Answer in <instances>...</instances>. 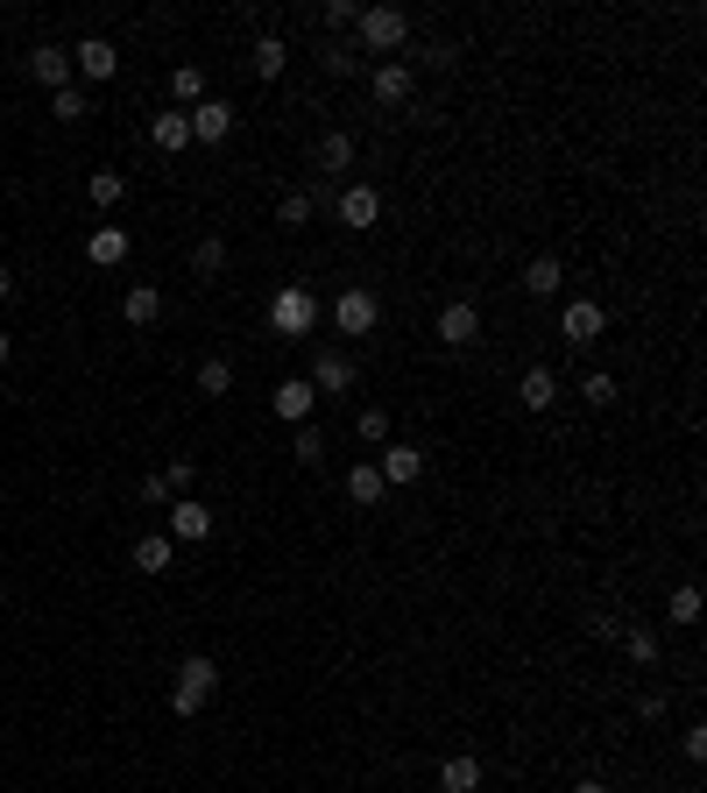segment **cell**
<instances>
[{
    "instance_id": "cell-1",
    "label": "cell",
    "mask_w": 707,
    "mask_h": 793,
    "mask_svg": "<svg viewBox=\"0 0 707 793\" xmlns=\"http://www.w3.org/2000/svg\"><path fill=\"white\" fill-rule=\"evenodd\" d=\"M354 36H361V50H368V57H397L403 43H411V14H403V8H361L354 14Z\"/></svg>"
},
{
    "instance_id": "cell-2",
    "label": "cell",
    "mask_w": 707,
    "mask_h": 793,
    "mask_svg": "<svg viewBox=\"0 0 707 793\" xmlns=\"http://www.w3.org/2000/svg\"><path fill=\"white\" fill-rule=\"evenodd\" d=\"M319 319L326 312H319V298H311L305 283H283V291L269 298V334H283V340H305Z\"/></svg>"
},
{
    "instance_id": "cell-3",
    "label": "cell",
    "mask_w": 707,
    "mask_h": 793,
    "mask_svg": "<svg viewBox=\"0 0 707 793\" xmlns=\"http://www.w3.org/2000/svg\"><path fill=\"white\" fill-rule=\"evenodd\" d=\"M213 695H220V666L205 660V652H191V660L177 666V687H170V709H177V715H199V709H205V701H213Z\"/></svg>"
},
{
    "instance_id": "cell-4",
    "label": "cell",
    "mask_w": 707,
    "mask_h": 793,
    "mask_svg": "<svg viewBox=\"0 0 707 793\" xmlns=\"http://www.w3.org/2000/svg\"><path fill=\"white\" fill-rule=\"evenodd\" d=\"M601 334H609V305H594V298H574V305L559 312V340L566 348H594Z\"/></svg>"
},
{
    "instance_id": "cell-5",
    "label": "cell",
    "mask_w": 707,
    "mask_h": 793,
    "mask_svg": "<svg viewBox=\"0 0 707 793\" xmlns=\"http://www.w3.org/2000/svg\"><path fill=\"white\" fill-rule=\"evenodd\" d=\"M354 376H361V369H354V354H340V348H319V354H311V397H347L354 390Z\"/></svg>"
},
{
    "instance_id": "cell-6",
    "label": "cell",
    "mask_w": 707,
    "mask_h": 793,
    "mask_svg": "<svg viewBox=\"0 0 707 793\" xmlns=\"http://www.w3.org/2000/svg\"><path fill=\"white\" fill-rule=\"evenodd\" d=\"M375 319H382V305H375V291H361V283H354V291H340V298H333V326H340L347 340L375 334Z\"/></svg>"
},
{
    "instance_id": "cell-7",
    "label": "cell",
    "mask_w": 707,
    "mask_h": 793,
    "mask_svg": "<svg viewBox=\"0 0 707 793\" xmlns=\"http://www.w3.org/2000/svg\"><path fill=\"white\" fill-rule=\"evenodd\" d=\"M71 71H79V79H85V85H107V79H114V71H120V50H114V43H107V36H85V43H79V50H71Z\"/></svg>"
},
{
    "instance_id": "cell-8",
    "label": "cell",
    "mask_w": 707,
    "mask_h": 793,
    "mask_svg": "<svg viewBox=\"0 0 707 793\" xmlns=\"http://www.w3.org/2000/svg\"><path fill=\"white\" fill-rule=\"evenodd\" d=\"M411 65H403V57H382V65L368 71V93H375V107H403V100H411Z\"/></svg>"
},
{
    "instance_id": "cell-9",
    "label": "cell",
    "mask_w": 707,
    "mask_h": 793,
    "mask_svg": "<svg viewBox=\"0 0 707 793\" xmlns=\"http://www.w3.org/2000/svg\"><path fill=\"white\" fill-rule=\"evenodd\" d=\"M185 121H191V142L220 149V142H227V135H234V107H227V100H199V107H191Z\"/></svg>"
},
{
    "instance_id": "cell-10",
    "label": "cell",
    "mask_w": 707,
    "mask_h": 793,
    "mask_svg": "<svg viewBox=\"0 0 707 793\" xmlns=\"http://www.w3.org/2000/svg\"><path fill=\"white\" fill-rule=\"evenodd\" d=\"M439 340H446V348H474V340H481V305H468V298L439 305Z\"/></svg>"
},
{
    "instance_id": "cell-11",
    "label": "cell",
    "mask_w": 707,
    "mask_h": 793,
    "mask_svg": "<svg viewBox=\"0 0 707 793\" xmlns=\"http://www.w3.org/2000/svg\"><path fill=\"white\" fill-rule=\"evenodd\" d=\"M28 79H36L43 93H64V85H71V50H57V43H36V50H28Z\"/></svg>"
},
{
    "instance_id": "cell-12",
    "label": "cell",
    "mask_w": 707,
    "mask_h": 793,
    "mask_svg": "<svg viewBox=\"0 0 707 793\" xmlns=\"http://www.w3.org/2000/svg\"><path fill=\"white\" fill-rule=\"evenodd\" d=\"M375 468H382V482L389 489H411L417 482V475H425V446H382V460H375Z\"/></svg>"
},
{
    "instance_id": "cell-13",
    "label": "cell",
    "mask_w": 707,
    "mask_h": 793,
    "mask_svg": "<svg viewBox=\"0 0 707 793\" xmlns=\"http://www.w3.org/2000/svg\"><path fill=\"white\" fill-rule=\"evenodd\" d=\"M333 213H340V228H375V220H382V191L375 185H347Z\"/></svg>"
},
{
    "instance_id": "cell-14",
    "label": "cell",
    "mask_w": 707,
    "mask_h": 793,
    "mask_svg": "<svg viewBox=\"0 0 707 793\" xmlns=\"http://www.w3.org/2000/svg\"><path fill=\"white\" fill-rule=\"evenodd\" d=\"M128 228H93V234H85V263H93V269H120V263H128Z\"/></svg>"
},
{
    "instance_id": "cell-15",
    "label": "cell",
    "mask_w": 707,
    "mask_h": 793,
    "mask_svg": "<svg viewBox=\"0 0 707 793\" xmlns=\"http://www.w3.org/2000/svg\"><path fill=\"white\" fill-rule=\"evenodd\" d=\"M517 404H523V411H538V418H545L552 404H559V376H552L545 362H538V369H523V383H517Z\"/></svg>"
},
{
    "instance_id": "cell-16",
    "label": "cell",
    "mask_w": 707,
    "mask_h": 793,
    "mask_svg": "<svg viewBox=\"0 0 707 793\" xmlns=\"http://www.w3.org/2000/svg\"><path fill=\"white\" fill-rule=\"evenodd\" d=\"M559 291H566V269H559V256H531V269H523V298L552 305Z\"/></svg>"
},
{
    "instance_id": "cell-17",
    "label": "cell",
    "mask_w": 707,
    "mask_h": 793,
    "mask_svg": "<svg viewBox=\"0 0 707 793\" xmlns=\"http://www.w3.org/2000/svg\"><path fill=\"white\" fill-rule=\"evenodd\" d=\"M311 404H319V397H311V383H305V376H291V383H276L269 411H276L283 425H305V418H311Z\"/></svg>"
},
{
    "instance_id": "cell-18",
    "label": "cell",
    "mask_w": 707,
    "mask_h": 793,
    "mask_svg": "<svg viewBox=\"0 0 707 793\" xmlns=\"http://www.w3.org/2000/svg\"><path fill=\"white\" fill-rule=\"evenodd\" d=\"M170 538H185V546L213 538V511H205V503H191V497H177L170 503Z\"/></svg>"
},
{
    "instance_id": "cell-19",
    "label": "cell",
    "mask_w": 707,
    "mask_h": 793,
    "mask_svg": "<svg viewBox=\"0 0 707 793\" xmlns=\"http://www.w3.org/2000/svg\"><path fill=\"white\" fill-rule=\"evenodd\" d=\"M439 793H481V758L474 751L439 758Z\"/></svg>"
},
{
    "instance_id": "cell-20",
    "label": "cell",
    "mask_w": 707,
    "mask_h": 793,
    "mask_svg": "<svg viewBox=\"0 0 707 793\" xmlns=\"http://www.w3.org/2000/svg\"><path fill=\"white\" fill-rule=\"evenodd\" d=\"M170 560H177V538L170 532H142V538H134V567H142V574H170Z\"/></svg>"
},
{
    "instance_id": "cell-21",
    "label": "cell",
    "mask_w": 707,
    "mask_h": 793,
    "mask_svg": "<svg viewBox=\"0 0 707 793\" xmlns=\"http://www.w3.org/2000/svg\"><path fill=\"white\" fill-rule=\"evenodd\" d=\"M382 497H389V482H382V468H375V460H361V468H347V503H361V511H375Z\"/></svg>"
},
{
    "instance_id": "cell-22",
    "label": "cell",
    "mask_w": 707,
    "mask_h": 793,
    "mask_svg": "<svg viewBox=\"0 0 707 793\" xmlns=\"http://www.w3.org/2000/svg\"><path fill=\"white\" fill-rule=\"evenodd\" d=\"M120 319H128V326H156L163 319V291H156V283H134V291L120 298Z\"/></svg>"
},
{
    "instance_id": "cell-23",
    "label": "cell",
    "mask_w": 707,
    "mask_h": 793,
    "mask_svg": "<svg viewBox=\"0 0 707 793\" xmlns=\"http://www.w3.org/2000/svg\"><path fill=\"white\" fill-rule=\"evenodd\" d=\"M615 645H623L637 666H658V631L651 623H615Z\"/></svg>"
},
{
    "instance_id": "cell-24",
    "label": "cell",
    "mask_w": 707,
    "mask_h": 793,
    "mask_svg": "<svg viewBox=\"0 0 707 793\" xmlns=\"http://www.w3.org/2000/svg\"><path fill=\"white\" fill-rule=\"evenodd\" d=\"M347 163H354V135H347V128H326V135H319V171L340 177Z\"/></svg>"
},
{
    "instance_id": "cell-25",
    "label": "cell",
    "mask_w": 707,
    "mask_h": 793,
    "mask_svg": "<svg viewBox=\"0 0 707 793\" xmlns=\"http://www.w3.org/2000/svg\"><path fill=\"white\" fill-rule=\"evenodd\" d=\"M149 142H156L163 156H177V149H191V121L185 114H156V121H149Z\"/></svg>"
},
{
    "instance_id": "cell-26",
    "label": "cell",
    "mask_w": 707,
    "mask_h": 793,
    "mask_svg": "<svg viewBox=\"0 0 707 793\" xmlns=\"http://www.w3.org/2000/svg\"><path fill=\"white\" fill-rule=\"evenodd\" d=\"M85 199H93L99 213H114V206L128 199V177H120V171H93V177H85Z\"/></svg>"
},
{
    "instance_id": "cell-27",
    "label": "cell",
    "mask_w": 707,
    "mask_h": 793,
    "mask_svg": "<svg viewBox=\"0 0 707 793\" xmlns=\"http://www.w3.org/2000/svg\"><path fill=\"white\" fill-rule=\"evenodd\" d=\"M283 65H291V50H283V36H262V43H255V79H283Z\"/></svg>"
},
{
    "instance_id": "cell-28",
    "label": "cell",
    "mask_w": 707,
    "mask_h": 793,
    "mask_svg": "<svg viewBox=\"0 0 707 793\" xmlns=\"http://www.w3.org/2000/svg\"><path fill=\"white\" fill-rule=\"evenodd\" d=\"M199 390L205 397H227L234 390V362H227V354H205V362H199Z\"/></svg>"
},
{
    "instance_id": "cell-29",
    "label": "cell",
    "mask_w": 707,
    "mask_h": 793,
    "mask_svg": "<svg viewBox=\"0 0 707 793\" xmlns=\"http://www.w3.org/2000/svg\"><path fill=\"white\" fill-rule=\"evenodd\" d=\"M291 454H297V460H305V468H319V460H326V432H319V425H311V418H305V425H297V432H291Z\"/></svg>"
},
{
    "instance_id": "cell-30",
    "label": "cell",
    "mask_w": 707,
    "mask_h": 793,
    "mask_svg": "<svg viewBox=\"0 0 707 793\" xmlns=\"http://www.w3.org/2000/svg\"><path fill=\"white\" fill-rule=\"evenodd\" d=\"M170 93L185 100V114H191V107L205 100V71H199V65H177V71H170Z\"/></svg>"
},
{
    "instance_id": "cell-31",
    "label": "cell",
    "mask_w": 707,
    "mask_h": 793,
    "mask_svg": "<svg viewBox=\"0 0 707 793\" xmlns=\"http://www.w3.org/2000/svg\"><path fill=\"white\" fill-rule=\"evenodd\" d=\"M311 213H319V199H311V191H283V206H276V228H305Z\"/></svg>"
},
{
    "instance_id": "cell-32",
    "label": "cell",
    "mask_w": 707,
    "mask_h": 793,
    "mask_svg": "<svg viewBox=\"0 0 707 793\" xmlns=\"http://www.w3.org/2000/svg\"><path fill=\"white\" fill-rule=\"evenodd\" d=\"M665 617H672V623H700V588H694V581H680V588H672Z\"/></svg>"
},
{
    "instance_id": "cell-33",
    "label": "cell",
    "mask_w": 707,
    "mask_h": 793,
    "mask_svg": "<svg viewBox=\"0 0 707 793\" xmlns=\"http://www.w3.org/2000/svg\"><path fill=\"white\" fill-rule=\"evenodd\" d=\"M85 107H93V100H85V85H64V93H50V114H57V121H85Z\"/></svg>"
},
{
    "instance_id": "cell-34",
    "label": "cell",
    "mask_w": 707,
    "mask_h": 793,
    "mask_svg": "<svg viewBox=\"0 0 707 793\" xmlns=\"http://www.w3.org/2000/svg\"><path fill=\"white\" fill-rule=\"evenodd\" d=\"M354 432H361L368 446H389V411H382V404H368V411L354 418Z\"/></svg>"
},
{
    "instance_id": "cell-35",
    "label": "cell",
    "mask_w": 707,
    "mask_h": 793,
    "mask_svg": "<svg viewBox=\"0 0 707 793\" xmlns=\"http://www.w3.org/2000/svg\"><path fill=\"white\" fill-rule=\"evenodd\" d=\"M191 269H199V277H220V269H227V242H220V234H213V242H199V248H191Z\"/></svg>"
},
{
    "instance_id": "cell-36",
    "label": "cell",
    "mask_w": 707,
    "mask_h": 793,
    "mask_svg": "<svg viewBox=\"0 0 707 793\" xmlns=\"http://www.w3.org/2000/svg\"><path fill=\"white\" fill-rule=\"evenodd\" d=\"M580 397H588V404H601V411H609V404L623 397V390H615V376H601V369H594V376L580 383Z\"/></svg>"
},
{
    "instance_id": "cell-37",
    "label": "cell",
    "mask_w": 707,
    "mask_h": 793,
    "mask_svg": "<svg viewBox=\"0 0 707 793\" xmlns=\"http://www.w3.org/2000/svg\"><path fill=\"white\" fill-rule=\"evenodd\" d=\"M326 71H333V79H354V71H361V57L347 50V43H326Z\"/></svg>"
},
{
    "instance_id": "cell-38",
    "label": "cell",
    "mask_w": 707,
    "mask_h": 793,
    "mask_svg": "<svg viewBox=\"0 0 707 793\" xmlns=\"http://www.w3.org/2000/svg\"><path fill=\"white\" fill-rule=\"evenodd\" d=\"M191 475H199V460H185V454H177L170 468H163V482H170V497H185V489H191Z\"/></svg>"
},
{
    "instance_id": "cell-39",
    "label": "cell",
    "mask_w": 707,
    "mask_h": 793,
    "mask_svg": "<svg viewBox=\"0 0 707 793\" xmlns=\"http://www.w3.org/2000/svg\"><path fill=\"white\" fill-rule=\"evenodd\" d=\"M354 0H326V14H319V28H354Z\"/></svg>"
},
{
    "instance_id": "cell-40",
    "label": "cell",
    "mask_w": 707,
    "mask_h": 793,
    "mask_svg": "<svg viewBox=\"0 0 707 793\" xmlns=\"http://www.w3.org/2000/svg\"><path fill=\"white\" fill-rule=\"evenodd\" d=\"M142 503H149V511H170V482H163V475H149V482H142Z\"/></svg>"
},
{
    "instance_id": "cell-41",
    "label": "cell",
    "mask_w": 707,
    "mask_h": 793,
    "mask_svg": "<svg viewBox=\"0 0 707 793\" xmlns=\"http://www.w3.org/2000/svg\"><path fill=\"white\" fill-rule=\"evenodd\" d=\"M680 744H686V758L700 766V758H707V723H686V737H680Z\"/></svg>"
},
{
    "instance_id": "cell-42",
    "label": "cell",
    "mask_w": 707,
    "mask_h": 793,
    "mask_svg": "<svg viewBox=\"0 0 707 793\" xmlns=\"http://www.w3.org/2000/svg\"><path fill=\"white\" fill-rule=\"evenodd\" d=\"M8 354H14V340H8V326H0V369H8Z\"/></svg>"
},
{
    "instance_id": "cell-43",
    "label": "cell",
    "mask_w": 707,
    "mask_h": 793,
    "mask_svg": "<svg viewBox=\"0 0 707 793\" xmlns=\"http://www.w3.org/2000/svg\"><path fill=\"white\" fill-rule=\"evenodd\" d=\"M0 298H14V269H0Z\"/></svg>"
},
{
    "instance_id": "cell-44",
    "label": "cell",
    "mask_w": 707,
    "mask_h": 793,
    "mask_svg": "<svg viewBox=\"0 0 707 793\" xmlns=\"http://www.w3.org/2000/svg\"><path fill=\"white\" fill-rule=\"evenodd\" d=\"M574 793H609V786H601V780H580V786H574Z\"/></svg>"
}]
</instances>
